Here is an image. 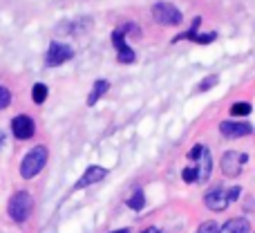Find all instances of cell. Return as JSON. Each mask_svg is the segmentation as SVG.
<instances>
[{"label": "cell", "mask_w": 255, "mask_h": 233, "mask_svg": "<svg viewBox=\"0 0 255 233\" xmlns=\"http://www.w3.org/2000/svg\"><path fill=\"white\" fill-rule=\"evenodd\" d=\"M31 211H34V198H31L27 191H16V193L9 198L7 213L13 222H18V225L27 222L31 216Z\"/></svg>", "instance_id": "6da1fadb"}, {"label": "cell", "mask_w": 255, "mask_h": 233, "mask_svg": "<svg viewBox=\"0 0 255 233\" xmlns=\"http://www.w3.org/2000/svg\"><path fill=\"white\" fill-rule=\"evenodd\" d=\"M47 157H49V153L45 146H34L20 162V177L22 180H34V177L45 168Z\"/></svg>", "instance_id": "7a4b0ae2"}, {"label": "cell", "mask_w": 255, "mask_h": 233, "mask_svg": "<svg viewBox=\"0 0 255 233\" xmlns=\"http://www.w3.org/2000/svg\"><path fill=\"white\" fill-rule=\"evenodd\" d=\"M152 18L159 22V25H166V27H175L184 22V16L181 11L170 2H157L152 7Z\"/></svg>", "instance_id": "3957f363"}, {"label": "cell", "mask_w": 255, "mask_h": 233, "mask_svg": "<svg viewBox=\"0 0 255 233\" xmlns=\"http://www.w3.org/2000/svg\"><path fill=\"white\" fill-rule=\"evenodd\" d=\"M72 56H74V49H72L70 45L54 40V43L49 45V49H47L45 63H47V67H58V65H63V63L72 61Z\"/></svg>", "instance_id": "277c9868"}, {"label": "cell", "mask_w": 255, "mask_h": 233, "mask_svg": "<svg viewBox=\"0 0 255 233\" xmlns=\"http://www.w3.org/2000/svg\"><path fill=\"white\" fill-rule=\"evenodd\" d=\"M247 162V155H240L235 150H229V153L222 155V173L226 177H238L242 173V166Z\"/></svg>", "instance_id": "5b68a950"}, {"label": "cell", "mask_w": 255, "mask_h": 233, "mask_svg": "<svg viewBox=\"0 0 255 233\" xmlns=\"http://www.w3.org/2000/svg\"><path fill=\"white\" fill-rule=\"evenodd\" d=\"M11 132H13V137L16 139H31L34 137V132H36V123H34V119L31 117H27V115H18V117H13L11 119Z\"/></svg>", "instance_id": "8992f818"}, {"label": "cell", "mask_w": 255, "mask_h": 233, "mask_svg": "<svg viewBox=\"0 0 255 233\" xmlns=\"http://www.w3.org/2000/svg\"><path fill=\"white\" fill-rule=\"evenodd\" d=\"M220 132L229 139H240V137H249L253 132V126L249 121H222Z\"/></svg>", "instance_id": "52a82bcc"}, {"label": "cell", "mask_w": 255, "mask_h": 233, "mask_svg": "<svg viewBox=\"0 0 255 233\" xmlns=\"http://www.w3.org/2000/svg\"><path fill=\"white\" fill-rule=\"evenodd\" d=\"M204 202H206V207L211 209V211H215V213H222V211H226L229 209V195H226V191L224 189H213V191H208L206 195H204Z\"/></svg>", "instance_id": "ba28073f"}, {"label": "cell", "mask_w": 255, "mask_h": 233, "mask_svg": "<svg viewBox=\"0 0 255 233\" xmlns=\"http://www.w3.org/2000/svg\"><path fill=\"white\" fill-rule=\"evenodd\" d=\"M106 175H108V168H103V166H90L88 171L81 175V180L76 182L74 189H76V191L88 189V186H92V184H97V182L106 180Z\"/></svg>", "instance_id": "9c48e42d"}, {"label": "cell", "mask_w": 255, "mask_h": 233, "mask_svg": "<svg viewBox=\"0 0 255 233\" xmlns=\"http://www.w3.org/2000/svg\"><path fill=\"white\" fill-rule=\"evenodd\" d=\"M112 45L119 52V63H134V49L128 47L126 43V34L124 31H112Z\"/></svg>", "instance_id": "30bf717a"}, {"label": "cell", "mask_w": 255, "mask_h": 233, "mask_svg": "<svg viewBox=\"0 0 255 233\" xmlns=\"http://www.w3.org/2000/svg\"><path fill=\"white\" fill-rule=\"evenodd\" d=\"M197 182L199 184H206L208 180H211V171H213V159H211V150L204 146V153L199 155L197 159Z\"/></svg>", "instance_id": "8fae6325"}, {"label": "cell", "mask_w": 255, "mask_h": 233, "mask_svg": "<svg viewBox=\"0 0 255 233\" xmlns=\"http://www.w3.org/2000/svg\"><path fill=\"white\" fill-rule=\"evenodd\" d=\"M217 233H251V222L247 218H231L222 225V229H217Z\"/></svg>", "instance_id": "7c38bea8"}, {"label": "cell", "mask_w": 255, "mask_h": 233, "mask_svg": "<svg viewBox=\"0 0 255 233\" xmlns=\"http://www.w3.org/2000/svg\"><path fill=\"white\" fill-rule=\"evenodd\" d=\"M108 90H110V83H108V81H103V79H99L97 83L92 85V92L88 94V106H97L99 99H101Z\"/></svg>", "instance_id": "4fadbf2b"}, {"label": "cell", "mask_w": 255, "mask_h": 233, "mask_svg": "<svg viewBox=\"0 0 255 233\" xmlns=\"http://www.w3.org/2000/svg\"><path fill=\"white\" fill-rule=\"evenodd\" d=\"M47 94H49V90L45 83H36L34 88H31V99H34V103H45Z\"/></svg>", "instance_id": "5bb4252c"}, {"label": "cell", "mask_w": 255, "mask_h": 233, "mask_svg": "<svg viewBox=\"0 0 255 233\" xmlns=\"http://www.w3.org/2000/svg\"><path fill=\"white\" fill-rule=\"evenodd\" d=\"M128 207H130L132 211H141V209L145 207V195H143V191H134V193H132V198L128 200Z\"/></svg>", "instance_id": "9a60e30c"}, {"label": "cell", "mask_w": 255, "mask_h": 233, "mask_svg": "<svg viewBox=\"0 0 255 233\" xmlns=\"http://www.w3.org/2000/svg\"><path fill=\"white\" fill-rule=\"evenodd\" d=\"M251 103H247V101H238V103H233L231 106V115L233 117H247V115H251Z\"/></svg>", "instance_id": "2e32d148"}, {"label": "cell", "mask_w": 255, "mask_h": 233, "mask_svg": "<svg viewBox=\"0 0 255 233\" xmlns=\"http://www.w3.org/2000/svg\"><path fill=\"white\" fill-rule=\"evenodd\" d=\"M217 83H220V76H217V74H211V76H206V79H204L202 83L197 85V90H199V92H206V90L215 88Z\"/></svg>", "instance_id": "e0dca14e"}, {"label": "cell", "mask_w": 255, "mask_h": 233, "mask_svg": "<svg viewBox=\"0 0 255 233\" xmlns=\"http://www.w3.org/2000/svg\"><path fill=\"white\" fill-rule=\"evenodd\" d=\"M9 103H11V92H9V88L0 85V110H7Z\"/></svg>", "instance_id": "ac0fdd59"}, {"label": "cell", "mask_w": 255, "mask_h": 233, "mask_svg": "<svg viewBox=\"0 0 255 233\" xmlns=\"http://www.w3.org/2000/svg\"><path fill=\"white\" fill-rule=\"evenodd\" d=\"M181 180H184L186 184L197 182V168H184V171H181Z\"/></svg>", "instance_id": "d6986e66"}, {"label": "cell", "mask_w": 255, "mask_h": 233, "mask_svg": "<svg viewBox=\"0 0 255 233\" xmlns=\"http://www.w3.org/2000/svg\"><path fill=\"white\" fill-rule=\"evenodd\" d=\"M217 229H220V227H217L213 220H208V222H204V225H199L197 233H217Z\"/></svg>", "instance_id": "ffe728a7"}, {"label": "cell", "mask_w": 255, "mask_h": 233, "mask_svg": "<svg viewBox=\"0 0 255 233\" xmlns=\"http://www.w3.org/2000/svg\"><path fill=\"white\" fill-rule=\"evenodd\" d=\"M226 195H229V202L240 200V195H242V186H233V189H229L226 191Z\"/></svg>", "instance_id": "44dd1931"}, {"label": "cell", "mask_w": 255, "mask_h": 233, "mask_svg": "<svg viewBox=\"0 0 255 233\" xmlns=\"http://www.w3.org/2000/svg\"><path fill=\"white\" fill-rule=\"evenodd\" d=\"M202 153H204V144H197L193 150H190V159H199Z\"/></svg>", "instance_id": "7402d4cb"}, {"label": "cell", "mask_w": 255, "mask_h": 233, "mask_svg": "<svg viewBox=\"0 0 255 233\" xmlns=\"http://www.w3.org/2000/svg\"><path fill=\"white\" fill-rule=\"evenodd\" d=\"M141 233H161V231H159V229H154V227H150V229H143Z\"/></svg>", "instance_id": "603a6c76"}, {"label": "cell", "mask_w": 255, "mask_h": 233, "mask_svg": "<svg viewBox=\"0 0 255 233\" xmlns=\"http://www.w3.org/2000/svg\"><path fill=\"white\" fill-rule=\"evenodd\" d=\"M4 146V130H0V148Z\"/></svg>", "instance_id": "cb8c5ba5"}, {"label": "cell", "mask_w": 255, "mask_h": 233, "mask_svg": "<svg viewBox=\"0 0 255 233\" xmlns=\"http://www.w3.org/2000/svg\"><path fill=\"white\" fill-rule=\"evenodd\" d=\"M112 233H130V229H117V231H112Z\"/></svg>", "instance_id": "d4e9b609"}]
</instances>
